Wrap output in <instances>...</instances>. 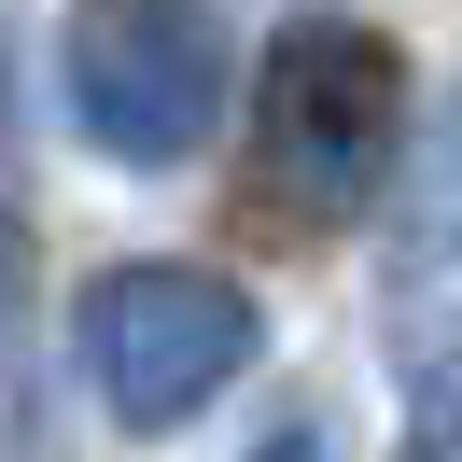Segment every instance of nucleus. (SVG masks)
I'll return each instance as SVG.
<instances>
[{
    "label": "nucleus",
    "mask_w": 462,
    "mask_h": 462,
    "mask_svg": "<svg viewBox=\"0 0 462 462\" xmlns=\"http://www.w3.org/2000/svg\"><path fill=\"white\" fill-rule=\"evenodd\" d=\"M253 154L309 225H350L406 154V57L350 14H294L253 70Z\"/></svg>",
    "instance_id": "f03ea898"
},
{
    "label": "nucleus",
    "mask_w": 462,
    "mask_h": 462,
    "mask_svg": "<svg viewBox=\"0 0 462 462\" xmlns=\"http://www.w3.org/2000/svg\"><path fill=\"white\" fill-rule=\"evenodd\" d=\"M70 337H85V378H98V406H113L126 434H182L197 406H225L238 378H253L266 309L225 281V266L141 253V266H113V281L85 294Z\"/></svg>",
    "instance_id": "7ed1b4c3"
},
{
    "label": "nucleus",
    "mask_w": 462,
    "mask_h": 462,
    "mask_svg": "<svg viewBox=\"0 0 462 462\" xmlns=\"http://www.w3.org/2000/svg\"><path fill=\"white\" fill-rule=\"evenodd\" d=\"M406 434L420 448H462V322L420 337V393H406Z\"/></svg>",
    "instance_id": "20e7f679"
},
{
    "label": "nucleus",
    "mask_w": 462,
    "mask_h": 462,
    "mask_svg": "<svg viewBox=\"0 0 462 462\" xmlns=\"http://www.w3.org/2000/svg\"><path fill=\"white\" fill-rule=\"evenodd\" d=\"M0 309H14V210H0Z\"/></svg>",
    "instance_id": "39448f33"
},
{
    "label": "nucleus",
    "mask_w": 462,
    "mask_h": 462,
    "mask_svg": "<svg viewBox=\"0 0 462 462\" xmlns=\"http://www.w3.org/2000/svg\"><path fill=\"white\" fill-rule=\"evenodd\" d=\"M57 98L113 169H182V154H210L238 98V29L210 0H70Z\"/></svg>",
    "instance_id": "f257e3e1"
}]
</instances>
